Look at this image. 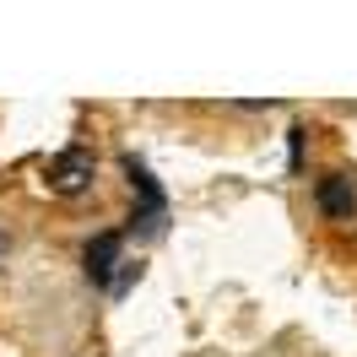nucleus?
Instances as JSON below:
<instances>
[{
    "label": "nucleus",
    "mask_w": 357,
    "mask_h": 357,
    "mask_svg": "<svg viewBox=\"0 0 357 357\" xmlns=\"http://www.w3.org/2000/svg\"><path fill=\"white\" fill-rule=\"evenodd\" d=\"M314 206H319V217H331V222H352L357 217V184L347 174H325L314 184Z\"/></svg>",
    "instance_id": "2"
},
{
    "label": "nucleus",
    "mask_w": 357,
    "mask_h": 357,
    "mask_svg": "<svg viewBox=\"0 0 357 357\" xmlns=\"http://www.w3.org/2000/svg\"><path fill=\"white\" fill-rule=\"evenodd\" d=\"M6 249H11V233H6V227H0V260H6Z\"/></svg>",
    "instance_id": "4"
},
{
    "label": "nucleus",
    "mask_w": 357,
    "mask_h": 357,
    "mask_svg": "<svg viewBox=\"0 0 357 357\" xmlns=\"http://www.w3.org/2000/svg\"><path fill=\"white\" fill-rule=\"evenodd\" d=\"M87 276H92V287H114V271L125 266V238L119 233H98L87 244Z\"/></svg>",
    "instance_id": "3"
},
{
    "label": "nucleus",
    "mask_w": 357,
    "mask_h": 357,
    "mask_svg": "<svg viewBox=\"0 0 357 357\" xmlns=\"http://www.w3.org/2000/svg\"><path fill=\"white\" fill-rule=\"evenodd\" d=\"M92 178H98V157L87 146H66V152L49 157V190L54 195H82V190H92Z\"/></svg>",
    "instance_id": "1"
}]
</instances>
